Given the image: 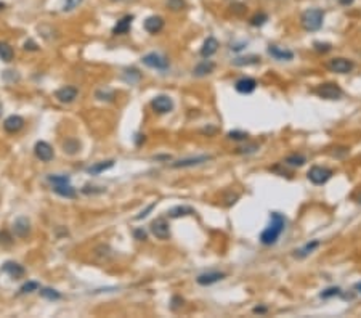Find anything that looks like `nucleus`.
<instances>
[{
  "instance_id": "ea45409f",
  "label": "nucleus",
  "mask_w": 361,
  "mask_h": 318,
  "mask_svg": "<svg viewBox=\"0 0 361 318\" xmlns=\"http://www.w3.org/2000/svg\"><path fill=\"white\" fill-rule=\"evenodd\" d=\"M0 243H2L3 246H10L11 243H13V238H11L7 231H2V233H0Z\"/></svg>"
},
{
  "instance_id": "4468645a",
  "label": "nucleus",
  "mask_w": 361,
  "mask_h": 318,
  "mask_svg": "<svg viewBox=\"0 0 361 318\" xmlns=\"http://www.w3.org/2000/svg\"><path fill=\"white\" fill-rule=\"evenodd\" d=\"M23 127H24V119L21 118V116H10V118L5 119L3 122V129L8 132V134H16V132H20Z\"/></svg>"
},
{
  "instance_id": "9b49d317",
  "label": "nucleus",
  "mask_w": 361,
  "mask_h": 318,
  "mask_svg": "<svg viewBox=\"0 0 361 318\" xmlns=\"http://www.w3.org/2000/svg\"><path fill=\"white\" fill-rule=\"evenodd\" d=\"M235 89H236V92H240V94H242V95H249L257 89V80L252 79V77H242L240 80H236Z\"/></svg>"
},
{
  "instance_id": "c03bdc74",
  "label": "nucleus",
  "mask_w": 361,
  "mask_h": 318,
  "mask_svg": "<svg viewBox=\"0 0 361 318\" xmlns=\"http://www.w3.org/2000/svg\"><path fill=\"white\" fill-rule=\"evenodd\" d=\"M24 49H26V50L36 51V50H37V44H36V42H32V40H27V42L24 44Z\"/></svg>"
},
{
  "instance_id": "a19ab883",
  "label": "nucleus",
  "mask_w": 361,
  "mask_h": 318,
  "mask_svg": "<svg viewBox=\"0 0 361 318\" xmlns=\"http://www.w3.org/2000/svg\"><path fill=\"white\" fill-rule=\"evenodd\" d=\"M133 236H135L138 241H144L146 240V231H144L143 228H137L135 231H133Z\"/></svg>"
},
{
  "instance_id": "8fccbe9b",
  "label": "nucleus",
  "mask_w": 361,
  "mask_h": 318,
  "mask_svg": "<svg viewBox=\"0 0 361 318\" xmlns=\"http://www.w3.org/2000/svg\"><path fill=\"white\" fill-rule=\"evenodd\" d=\"M358 202H360V204H361V195L358 196Z\"/></svg>"
},
{
  "instance_id": "b1692460",
  "label": "nucleus",
  "mask_w": 361,
  "mask_h": 318,
  "mask_svg": "<svg viewBox=\"0 0 361 318\" xmlns=\"http://www.w3.org/2000/svg\"><path fill=\"white\" fill-rule=\"evenodd\" d=\"M113 166H114V161H103V163H98V164H93L90 167H87V172L92 173V175H98V173L111 169Z\"/></svg>"
},
{
  "instance_id": "aec40b11",
  "label": "nucleus",
  "mask_w": 361,
  "mask_h": 318,
  "mask_svg": "<svg viewBox=\"0 0 361 318\" xmlns=\"http://www.w3.org/2000/svg\"><path fill=\"white\" fill-rule=\"evenodd\" d=\"M132 21H133V16L132 15L124 16V18L119 20L118 24L113 27V34H114V36H124V34H127V32L130 31Z\"/></svg>"
},
{
  "instance_id": "393cba45",
  "label": "nucleus",
  "mask_w": 361,
  "mask_h": 318,
  "mask_svg": "<svg viewBox=\"0 0 361 318\" xmlns=\"http://www.w3.org/2000/svg\"><path fill=\"white\" fill-rule=\"evenodd\" d=\"M318 246H319V241H318V240H313V241H310V243H307V245H305L304 247H300V249H297V251H295V257L304 259V257L308 256V254H312L313 251H315Z\"/></svg>"
},
{
  "instance_id": "3c124183",
  "label": "nucleus",
  "mask_w": 361,
  "mask_h": 318,
  "mask_svg": "<svg viewBox=\"0 0 361 318\" xmlns=\"http://www.w3.org/2000/svg\"><path fill=\"white\" fill-rule=\"evenodd\" d=\"M3 7H5V5H3V3H0V10H2Z\"/></svg>"
},
{
  "instance_id": "79ce46f5",
  "label": "nucleus",
  "mask_w": 361,
  "mask_h": 318,
  "mask_svg": "<svg viewBox=\"0 0 361 318\" xmlns=\"http://www.w3.org/2000/svg\"><path fill=\"white\" fill-rule=\"evenodd\" d=\"M180 305H183V299L182 297H178V296H173L172 297V305H170V309L172 310H177Z\"/></svg>"
},
{
  "instance_id": "a211bd4d",
  "label": "nucleus",
  "mask_w": 361,
  "mask_h": 318,
  "mask_svg": "<svg viewBox=\"0 0 361 318\" xmlns=\"http://www.w3.org/2000/svg\"><path fill=\"white\" fill-rule=\"evenodd\" d=\"M53 192L61 196V198H66V199H74L77 193H75V188L69 183H58V185H53Z\"/></svg>"
},
{
  "instance_id": "c85d7f7f",
  "label": "nucleus",
  "mask_w": 361,
  "mask_h": 318,
  "mask_svg": "<svg viewBox=\"0 0 361 318\" xmlns=\"http://www.w3.org/2000/svg\"><path fill=\"white\" fill-rule=\"evenodd\" d=\"M79 148H80V145L77 140H74V138H68V140L63 143V149H65V153L68 154H75Z\"/></svg>"
},
{
  "instance_id": "412c9836",
  "label": "nucleus",
  "mask_w": 361,
  "mask_h": 318,
  "mask_svg": "<svg viewBox=\"0 0 361 318\" xmlns=\"http://www.w3.org/2000/svg\"><path fill=\"white\" fill-rule=\"evenodd\" d=\"M217 50H218V40L215 37H207V40L204 42L202 49H201V56L211 58L212 55L217 53Z\"/></svg>"
},
{
  "instance_id": "c9c22d12",
  "label": "nucleus",
  "mask_w": 361,
  "mask_h": 318,
  "mask_svg": "<svg viewBox=\"0 0 361 318\" xmlns=\"http://www.w3.org/2000/svg\"><path fill=\"white\" fill-rule=\"evenodd\" d=\"M82 3V0H66L65 5H63V11H72Z\"/></svg>"
},
{
  "instance_id": "4be33fe9",
  "label": "nucleus",
  "mask_w": 361,
  "mask_h": 318,
  "mask_svg": "<svg viewBox=\"0 0 361 318\" xmlns=\"http://www.w3.org/2000/svg\"><path fill=\"white\" fill-rule=\"evenodd\" d=\"M196 214V211L190 206H175L168 211V217L172 219H178V217H185V216H193Z\"/></svg>"
},
{
  "instance_id": "a878e982",
  "label": "nucleus",
  "mask_w": 361,
  "mask_h": 318,
  "mask_svg": "<svg viewBox=\"0 0 361 318\" xmlns=\"http://www.w3.org/2000/svg\"><path fill=\"white\" fill-rule=\"evenodd\" d=\"M13 56H15V51H13V49H11L8 44L0 42V58H2V61L8 63V61L13 60Z\"/></svg>"
},
{
  "instance_id": "ddd939ff",
  "label": "nucleus",
  "mask_w": 361,
  "mask_h": 318,
  "mask_svg": "<svg viewBox=\"0 0 361 318\" xmlns=\"http://www.w3.org/2000/svg\"><path fill=\"white\" fill-rule=\"evenodd\" d=\"M211 161V156H196V158H188V159H180L177 163H173L172 167L175 169H183V167H194V166H201L204 163Z\"/></svg>"
},
{
  "instance_id": "49530a36",
  "label": "nucleus",
  "mask_w": 361,
  "mask_h": 318,
  "mask_svg": "<svg viewBox=\"0 0 361 318\" xmlns=\"http://www.w3.org/2000/svg\"><path fill=\"white\" fill-rule=\"evenodd\" d=\"M266 312V307H255L254 309V314H265Z\"/></svg>"
},
{
  "instance_id": "e433bc0d",
  "label": "nucleus",
  "mask_w": 361,
  "mask_h": 318,
  "mask_svg": "<svg viewBox=\"0 0 361 318\" xmlns=\"http://www.w3.org/2000/svg\"><path fill=\"white\" fill-rule=\"evenodd\" d=\"M96 98L98 100H106V101H113L114 100V94L113 92H104V90H98L96 92Z\"/></svg>"
},
{
  "instance_id": "0eeeda50",
  "label": "nucleus",
  "mask_w": 361,
  "mask_h": 318,
  "mask_svg": "<svg viewBox=\"0 0 361 318\" xmlns=\"http://www.w3.org/2000/svg\"><path fill=\"white\" fill-rule=\"evenodd\" d=\"M151 231L158 240H168L170 238V228H168V223L166 222V219H156L151 223Z\"/></svg>"
},
{
  "instance_id": "2eb2a0df",
  "label": "nucleus",
  "mask_w": 361,
  "mask_h": 318,
  "mask_svg": "<svg viewBox=\"0 0 361 318\" xmlns=\"http://www.w3.org/2000/svg\"><path fill=\"white\" fill-rule=\"evenodd\" d=\"M2 270H3L7 275H10L11 278H15V280L23 278V276L26 275L24 267H23V265L18 264V262H5V264L2 265Z\"/></svg>"
},
{
  "instance_id": "c756f323",
  "label": "nucleus",
  "mask_w": 361,
  "mask_h": 318,
  "mask_svg": "<svg viewBox=\"0 0 361 318\" xmlns=\"http://www.w3.org/2000/svg\"><path fill=\"white\" fill-rule=\"evenodd\" d=\"M40 289V285L37 281H27L24 283L21 288H20V294H27V293H34V291H39Z\"/></svg>"
},
{
  "instance_id": "bb28decb",
  "label": "nucleus",
  "mask_w": 361,
  "mask_h": 318,
  "mask_svg": "<svg viewBox=\"0 0 361 318\" xmlns=\"http://www.w3.org/2000/svg\"><path fill=\"white\" fill-rule=\"evenodd\" d=\"M40 296L44 299H48V300H58L61 299V294L56 291V289H51V288H40Z\"/></svg>"
},
{
  "instance_id": "f3484780",
  "label": "nucleus",
  "mask_w": 361,
  "mask_h": 318,
  "mask_svg": "<svg viewBox=\"0 0 361 318\" xmlns=\"http://www.w3.org/2000/svg\"><path fill=\"white\" fill-rule=\"evenodd\" d=\"M266 51H268L270 56H273L275 60H279V61H289V60H292V58H294L292 51L288 50V49L278 47V45H270Z\"/></svg>"
},
{
  "instance_id": "1a4fd4ad",
  "label": "nucleus",
  "mask_w": 361,
  "mask_h": 318,
  "mask_svg": "<svg viewBox=\"0 0 361 318\" xmlns=\"http://www.w3.org/2000/svg\"><path fill=\"white\" fill-rule=\"evenodd\" d=\"M34 153H36L37 159H40L42 163H50L53 159V148L47 142H37L36 147H34Z\"/></svg>"
},
{
  "instance_id": "7ed1b4c3",
  "label": "nucleus",
  "mask_w": 361,
  "mask_h": 318,
  "mask_svg": "<svg viewBox=\"0 0 361 318\" xmlns=\"http://www.w3.org/2000/svg\"><path fill=\"white\" fill-rule=\"evenodd\" d=\"M307 177L313 185H324L331 177H333V171L323 166H313L312 169L308 171Z\"/></svg>"
},
{
  "instance_id": "58836bf2",
  "label": "nucleus",
  "mask_w": 361,
  "mask_h": 318,
  "mask_svg": "<svg viewBox=\"0 0 361 318\" xmlns=\"http://www.w3.org/2000/svg\"><path fill=\"white\" fill-rule=\"evenodd\" d=\"M154 207H156V201L154 202H151V204L146 207V209H144V211H142V212H140L138 214V216L135 217V220H142V219H144V217H148V214L151 212V211H153L154 209Z\"/></svg>"
},
{
  "instance_id": "de8ad7c7",
  "label": "nucleus",
  "mask_w": 361,
  "mask_h": 318,
  "mask_svg": "<svg viewBox=\"0 0 361 318\" xmlns=\"http://www.w3.org/2000/svg\"><path fill=\"white\" fill-rule=\"evenodd\" d=\"M340 3L342 5H350V3H353V0H340Z\"/></svg>"
},
{
  "instance_id": "f704fd0d",
  "label": "nucleus",
  "mask_w": 361,
  "mask_h": 318,
  "mask_svg": "<svg viewBox=\"0 0 361 318\" xmlns=\"http://www.w3.org/2000/svg\"><path fill=\"white\" fill-rule=\"evenodd\" d=\"M47 180H48L51 185H58V183H69L71 182V178L68 175H48L47 177Z\"/></svg>"
},
{
  "instance_id": "39448f33",
  "label": "nucleus",
  "mask_w": 361,
  "mask_h": 318,
  "mask_svg": "<svg viewBox=\"0 0 361 318\" xmlns=\"http://www.w3.org/2000/svg\"><path fill=\"white\" fill-rule=\"evenodd\" d=\"M142 61H143V65H146L148 68L158 69V71H166V69H168V60L166 56L156 53V51L144 55L142 58Z\"/></svg>"
},
{
  "instance_id": "72a5a7b5",
  "label": "nucleus",
  "mask_w": 361,
  "mask_h": 318,
  "mask_svg": "<svg viewBox=\"0 0 361 318\" xmlns=\"http://www.w3.org/2000/svg\"><path fill=\"white\" fill-rule=\"evenodd\" d=\"M266 21H268V16H266L265 13H260V15H255L250 18V24L257 27V26H264Z\"/></svg>"
},
{
  "instance_id": "423d86ee",
  "label": "nucleus",
  "mask_w": 361,
  "mask_h": 318,
  "mask_svg": "<svg viewBox=\"0 0 361 318\" xmlns=\"http://www.w3.org/2000/svg\"><path fill=\"white\" fill-rule=\"evenodd\" d=\"M151 106L156 113L159 114H166V113H170L173 109V101L170 97L167 95H158L153 98V101H151Z\"/></svg>"
},
{
  "instance_id": "4c0bfd02",
  "label": "nucleus",
  "mask_w": 361,
  "mask_h": 318,
  "mask_svg": "<svg viewBox=\"0 0 361 318\" xmlns=\"http://www.w3.org/2000/svg\"><path fill=\"white\" fill-rule=\"evenodd\" d=\"M228 137L231 138V140H247V134L246 132H241V130H233L228 134Z\"/></svg>"
},
{
  "instance_id": "9d476101",
  "label": "nucleus",
  "mask_w": 361,
  "mask_h": 318,
  "mask_svg": "<svg viewBox=\"0 0 361 318\" xmlns=\"http://www.w3.org/2000/svg\"><path fill=\"white\" fill-rule=\"evenodd\" d=\"M77 95H79L77 89H75V87H69V85L63 87V89L55 92V98L60 103H65V105H68V103H72L75 98H77Z\"/></svg>"
},
{
  "instance_id": "864d4df0",
  "label": "nucleus",
  "mask_w": 361,
  "mask_h": 318,
  "mask_svg": "<svg viewBox=\"0 0 361 318\" xmlns=\"http://www.w3.org/2000/svg\"><path fill=\"white\" fill-rule=\"evenodd\" d=\"M0 116H2V105H0Z\"/></svg>"
},
{
  "instance_id": "09e8293b",
  "label": "nucleus",
  "mask_w": 361,
  "mask_h": 318,
  "mask_svg": "<svg viewBox=\"0 0 361 318\" xmlns=\"http://www.w3.org/2000/svg\"><path fill=\"white\" fill-rule=\"evenodd\" d=\"M355 288H357V289H360V293H361V283H358V285L355 286Z\"/></svg>"
},
{
  "instance_id": "37998d69",
  "label": "nucleus",
  "mask_w": 361,
  "mask_h": 318,
  "mask_svg": "<svg viewBox=\"0 0 361 318\" xmlns=\"http://www.w3.org/2000/svg\"><path fill=\"white\" fill-rule=\"evenodd\" d=\"M315 49L318 51H329L331 50V44H321V42H315Z\"/></svg>"
},
{
  "instance_id": "5701e85b",
  "label": "nucleus",
  "mask_w": 361,
  "mask_h": 318,
  "mask_svg": "<svg viewBox=\"0 0 361 318\" xmlns=\"http://www.w3.org/2000/svg\"><path fill=\"white\" fill-rule=\"evenodd\" d=\"M215 69V65L212 61H202V63H199V65H197L196 68H194V71H193V74L196 77H204V76H207V74H211L212 71Z\"/></svg>"
},
{
  "instance_id": "473e14b6",
  "label": "nucleus",
  "mask_w": 361,
  "mask_h": 318,
  "mask_svg": "<svg viewBox=\"0 0 361 318\" xmlns=\"http://www.w3.org/2000/svg\"><path fill=\"white\" fill-rule=\"evenodd\" d=\"M340 294H342L340 288H328V289H324L321 294H319V297L329 299V297H334V296H340Z\"/></svg>"
},
{
  "instance_id": "7c9ffc66",
  "label": "nucleus",
  "mask_w": 361,
  "mask_h": 318,
  "mask_svg": "<svg viewBox=\"0 0 361 318\" xmlns=\"http://www.w3.org/2000/svg\"><path fill=\"white\" fill-rule=\"evenodd\" d=\"M260 61V58H257V56H247V58H236L235 61V65L236 66H244V65H255V63H259Z\"/></svg>"
},
{
  "instance_id": "f8f14e48",
  "label": "nucleus",
  "mask_w": 361,
  "mask_h": 318,
  "mask_svg": "<svg viewBox=\"0 0 361 318\" xmlns=\"http://www.w3.org/2000/svg\"><path fill=\"white\" fill-rule=\"evenodd\" d=\"M13 233L18 238H26L31 233V222L26 217H18L13 223Z\"/></svg>"
},
{
  "instance_id": "20e7f679",
  "label": "nucleus",
  "mask_w": 361,
  "mask_h": 318,
  "mask_svg": "<svg viewBox=\"0 0 361 318\" xmlns=\"http://www.w3.org/2000/svg\"><path fill=\"white\" fill-rule=\"evenodd\" d=\"M316 95L324 98V100H339L342 97V89L334 82H326L316 89Z\"/></svg>"
},
{
  "instance_id": "dca6fc26",
  "label": "nucleus",
  "mask_w": 361,
  "mask_h": 318,
  "mask_svg": "<svg viewBox=\"0 0 361 318\" xmlns=\"http://www.w3.org/2000/svg\"><path fill=\"white\" fill-rule=\"evenodd\" d=\"M223 278H225V273H222V271H209V273H202L197 276L196 281H197V285H201V286H211L214 283H217Z\"/></svg>"
},
{
  "instance_id": "f03ea898",
  "label": "nucleus",
  "mask_w": 361,
  "mask_h": 318,
  "mask_svg": "<svg viewBox=\"0 0 361 318\" xmlns=\"http://www.w3.org/2000/svg\"><path fill=\"white\" fill-rule=\"evenodd\" d=\"M323 20H324V13L321 8H308L302 13V26H304L305 31L308 32H315L319 31L323 26Z\"/></svg>"
},
{
  "instance_id": "2f4dec72",
  "label": "nucleus",
  "mask_w": 361,
  "mask_h": 318,
  "mask_svg": "<svg viewBox=\"0 0 361 318\" xmlns=\"http://www.w3.org/2000/svg\"><path fill=\"white\" fill-rule=\"evenodd\" d=\"M167 7L172 11H180L186 7V2L185 0H167Z\"/></svg>"
},
{
  "instance_id": "cd10ccee",
  "label": "nucleus",
  "mask_w": 361,
  "mask_h": 318,
  "mask_svg": "<svg viewBox=\"0 0 361 318\" xmlns=\"http://www.w3.org/2000/svg\"><path fill=\"white\" fill-rule=\"evenodd\" d=\"M307 163V159H305V156L304 154H290V156H288L286 158V164H289V166H294V167H300V166H304Z\"/></svg>"
},
{
  "instance_id": "6e6552de",
  "label": "nucleus",
  "mask_w": 361,
  "mask_h": 318,
  "mask_svg": "<svg viewBox=\"0 0 361 318\" xmlns=\"http://www.w3.org/2000/svg\"><path fill=\"white\" fill-rule=\"evenodd\" d=\"M353 61L347 60V58H334V60L329 61L328 68L333 73H339V74H347L353 69Z\"/></svg>"
},
{
  "instance_id": "603ef678",
  "label": "nucleus",
  "mask_w": 361,
  "mask_h": 318,
  "mask_svg": "<svg viewBox=\"0 0 361 318\" xmlns=\"http://www.w3.org/2000/svg\"><path fill=\"white\" fill-rule=\"evenodd\" d=\"M113 2H124V0H113Z\"/></svg>"
},
{
  "instance_id": "6ab92c4d",
  "label": "nucleus",
  "mask_w": 361,
  "mask_h": 318,
  "mask_svg": "<svg viewBox=\"0 0 361 318\" xmlns=\"http://www.w3.org/2000/svg\"><path fill=\"white\" fill-rule=\"evenodd\" d=\"M144 29H146L149 34H158L164 29V20H162L161 16H149V18H146V21H144Z\"/></svg>"
},
{
  "instance_id": "a18cd8bd",
  "label": "nucleus",
  "mask_w": 361,
  "mask_h": 318,
  "mask_svg": "<svg viewBox=\"0 0 361 318\" xmlns=\"http://www.w3.org/2000/svg\"><path fill=\"white\" fill-rule=\"evenodd\" d=\"M240 149V153H254L255 149H257V145H252V147H247V149L246 148H238Z\"/></svg>"
},
{
  "instance_id": "f257e3e1",
  "label": "nucleus",
  "mask_w": 361,
  "mask_h": 318,
  "mask_svg": "<svg viewBox=\"0 0 361 318\" xmlns=\"http://www.w3.org/2000/svg\"><path fill=\"white\" fill-rule=\"evenodd\" d=\"M284 227H286V219H284L279 212H271L268 227L262 231V235H260L262 245H265V246L275 245L284 231Z\"/></svg>"
}]
</instances>
